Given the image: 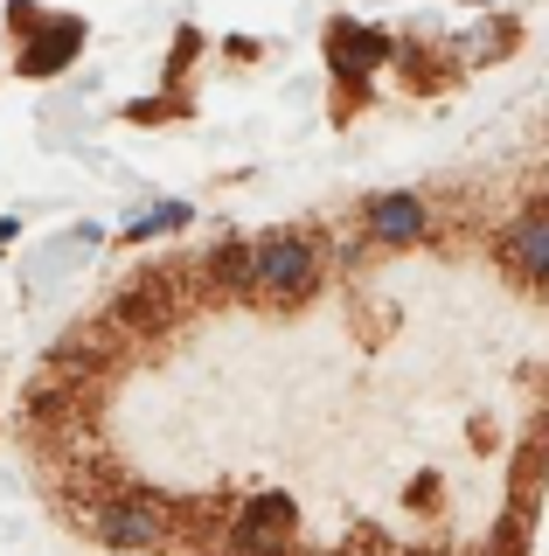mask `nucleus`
I'll list each match as a JSON object with an SVG mask.
<instances>
[{"label":"nucleus","instance_id":"nucleus-1","mask_svg":"<svg viewBox=\"0 0 549 556\" xmlns=\"http://www.w3.org/2000/svg\"><path fill=\"white\" fill-rule=\"evenodd\" d=\"M71 521L91 535L98 549H112V556H161V549L181 543L188 508L175 494H161V486H146V480L126 473V480H112L91 508H77Z\"/></svg>","mask_w":549,"mask_h":556},{"label":"nucleus","instance_id":"nucleus-2","mask_svg":"<svg viewBox=\"0 0 549 556\" xmlns=\"http://www.w3.org/2000/svg\"><path fill=\"white\" fill-rule=\"evenodd\" d=\"M195 306H202L195 300V278H188V265L167 257V265H140V271H132L126 286L105 300L98 320H105L118 341H167Z\"/></svg>","mask_w":549,"mask_h":556},{"label":"nucleus","instance_id":"nucleus-3","mask_svg":"<svg viewBox=\"0 0 549 556\" xmlns=\"http://www.w3.org/2000/svg\"><path fill=\"white\" fill-rule=\"evenodd\" d=\"M328 286V251L314 230H265L251 237V306L265 313H299Z\"/></svg>","mask_w":549,"mask_h":556},{"label":"nucleus","instance_id":"nucleus-4","mask_svg":"<svg viewBox=\"0 0 549 556\" xmlns=\"http://www.w3.org/2000/svg\"><path fill=\"white\" fill-rule=\"evenodd\" d=\"M8 35H14V77H28V84L63 77L84 56V42H91L84 14H42L36 0H8Z\"/></svg>","mask_w":549,"mask_h":556},{"label":"nucleus","instance_id":"nucleus-5","mask_svg":"<svg viewBox=\"0 0 549 556\" xmlns=\"http://www.w3.org/2000/svg\"><path fill=\"white\" fill-rule=\"evenodd\" d=\"M216 556H299V501L285 486L237 501L216 529Z\"/></svg>","mask_w":549,"mask_h":556},{"label":"nucleus","instance_id":"nucleus-6","mask_svg":"<svg viewBox=\"0 0 549 556\" xmlns=\"http://www.w3.org/2000/svg\"><path fill=\"white\" fill-rule=\"evenodd\" d=\"M355 237L369 251H418V243L438 237V208L418 188H383V195H369L355 208Z\"/></svg>","mask_w":549,"mask_h":556},{"label":"nucleus","instance_id":"nucleus-7","mask_svg":"<svg viewBox=\"0 0 549 556\" xmlns=\"http://www.w3.org/2000/svg\"><path fill=\"white\" fill-rule=\"evenodd\" d=\"M494 265H501L514 286L549 292V195L522 202L501 230H494Z\"/></svg>","mask_w":549,"mask_h":556},{"label":"nucleus","instance_id":"nucleus-8","mask_svg":"<svg viewBox=\"0 0 549 556\" xmlns=\"http://www.w3.org/2000/svg\"><path fill=\"white\" fill-rule=\"evenodd\" d=\"M383 63H397V42H390L383 28H369V22H328V70H334V84H341V98H362L369 91V77Z\"/></svg>","mask_w":549,"mask_h":556},{"label":"nucleus","instance_id":"nucleus-9","mask_svg":"<svg viewBox=\"0 0 549 556\" xmlns=\"http://www.w3.org/2000/svg\"><path fill=\"white\" fill-rule=\"evenodd\" d=\"M188 278H195V300L202 306L251 300V237H216L209 251L188 265Z\"/></svg>","mask_w":549,"mask_h":556},{"label":"nucleus","instance_id":"nucleus-10","mask_svg":"<svg viewBox=\"0 0 549 556\" xmlns=\"http://www.w3.org/2000/svg\"><path fill=\"white\" fill-rule=\"evenodd\" d=\"M188 223H195V202H153V208H140L132 223H118V251H140V243H161V237H181Z\"/></svg>","mask_w":549,"mask_h":556},{"label":"nucleus","instance_id":"nucleus-11","mask_svg":"<svg viewBox=\"0 0 549 556\" xmlns=\"http://www.w3.org/2000/svg\"><path fill=\"white\" fill-rule=\"evenodd\" d=\"M98 243H105V230H98V223H77V230H71V237H56V243H49V251L36 257V265H28V278H36V286H42V278H49V271H56V265H63V271H71V265H77V257H91V251H98Z\"/></svg>","mask_w":549,"mask_h":556},{"label":"nucleus","instance_id":"nucleus-12","mask_svg":"<svg viewBox=\"0 0 549 556\" xmlns=\"http://www.w3.org/2000/svg\"><path fill=\"white\" fill-rule=\"evenodd\" d=\"M188 112H195V98L175 91V84H167V91H153V98H126V104H118V118H126V126H167V118H188Z\"/></svg>","mask_w":549,"mask_h":556},{"label":"nucleus","instance_id":"nucleus-13","mask_svg":"<svg viewBox=\"0 0 549 556\" xmlns=\"http://www.w3.org/2000/svg\"><path fill=\"white\" fill-rule=\"evenodd\" d=\"M195 49H202V28H175V49H167V84L195 70Z\"/></svg>","mask_w":549,"mask_h":556},{"label":"nucleus","instance_id":"nucleus-14","mask_svg":"<svg viewBox=\"0 0 549 556\" xmlns=\"http://www.w3.org/2000/svg\"><path fill=\"white\" fill-rule=\"evenodd\" d=\"M14 237H22V216H0V251H8Z\"/></svg>","mask_w":549,"mask_h":556}]
</instances>
